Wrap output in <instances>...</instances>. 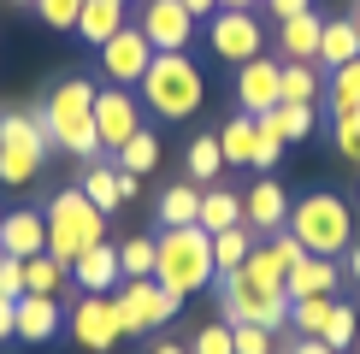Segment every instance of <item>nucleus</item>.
<instances>
[{
    "mask_svg": "<svg viewBox=\"0 0 360 354\" xmlns=\"http://www.w3.org/2000/svg\"><path fill=\"white\" fill-rule=\"evenodd\" d=\"M142 130V100L136 88H95V136H101V154H118L130 136Z\"/></svg>",
    "mask_w": 360,
    "mask_h": 354,
    "instance_id": "obj_10",
    "label": "nucleus"
},
{
    "mask_svg": "<svg viewBox=\"0 0 360 354\" xmlns=\"http://www.w3.org/2000/svg\"><path fill=\"white\" fill-rule=\"evenodd\" d=\"M195 218H201V183H172L166 195H160V230L195 225Z\"/></svg>",
    "mask_w": 360,
    "mask_h": 354,
    "instance_id": "obj_25",
    "label": "nucleus"
},
{
    "mask_svg": "<svg viewBox=\"0 0 360 354\" xmlns=\"http://www.w3.org/2000/svg\"><path fill=\"white\" fill-rule=\"evenodd\" d=\"M0 295H6V301H18V295H24V260H0Z\"/></svg>",
    "mask_w": 360,
    "mask_h": 354,
    "instance_id": "obj_43",
    "label": "nucleus"
},
{
    "mask_svg": "<svg viewBox=\"0 0 360 354\" xmlns=\"http://www.w3.org/2000/svg\"><path fill=\"white\" fill-rule=\"evenodd\" d=\"M148 65H154V41H148L136 24H124L112 41H101V71H107V83H118V88H136Z\"/></svg>",
    "mask_w": 360,
    "mask_h": 354,
    "instance_id": "obj_12",
    "label": "nucleus"
},
{
    "mask_svg": "<svg viewBox=\"0 0 360 354\" xmlns=\"http://www.w3.org/2000/svg\"><path fill=\"white\" fill-rule=\"evenodd\" d=\"M48 124L41 112H0V183L6 189H24L30 177L41 171L48 159Z\"/></svg>",
    "mask_w": 360,
    "mask_h": 354,
    "instance_id": "obj_6",
    "label": "nucleus"
},
{
    "mask_svg": "<svg viewBox=\"0 0 360 354\" xmlns=\"http://www.w3.org/2000/svg\"><path fill=\"white\" fill-rule=\"evenodd\" d=\"M331 124H337V154L360 166V112H337Z\"/></svg>",
    "mask_w": 360,
    "mask_h": 354,
    "instance_id": "obj_42",
    "label": "nucleus"
},
{
    "mask_svg": "<svg viewBox=\"0 0 360 354\" xmlns=\"http://www.w3.org/2000/svg\"><path fill=\"white\" fill-rule=\"evenodd\" d=\"M319 95V71L302 65V59H283V77H278V100H313Z\"/></svg>",
    "mask_w": 360,
    "mask_h": 354,
    "instance_id": "obj_33",
    "label": "nucleus"
},
{
    "mask_svg": "<svg viewBox=\"0 0 360 354\" xmlns=\"http://www.w3.org/2000/svg\"><path fill=\"white\" fill-rule=\"evenodd\" d=\"M354 29H360V12H354Z\"/></svg>",
    "mask_w": 360,
    "mask_h": 354,
    "instance_id": "obj_52",
    "label": "nucleus"
},
{
    "mask_svg": "<svg viewBox=\"0 0 360 354\" xmlns=\"http://www.w3.org/2000/svg\"><path fill=\"white\" fill-rule=\"evenodd\" d=\"M290 230H295V242L307 248V254H349L354 248V213H349V201L331 195V189H313V195L302 201H290Z\"/></svg>",
    "mask_w": 360,
    "mask_h": 354,
    "instance_id": "obj_4",
    "label": "nucleus"
},
{
    "mask_svg": "<svg viewBox=\"0 0 360 354\" xmlns=\"http://www.w3.org/2000/svg\"><path fill=\"white\" fill-rule=\"evenodd\" d=\"M65 272H71V266L53 260L48 248H41V254H30V260H24V295H53L59 284H65Z\"/></svg>",
    "mask_w": 360,
    "mask_h": 354,
    "instance_id": "obj_27",
    "label": "nucleus"
},
{
    "mask_svg": "<svg viewBox=\"0 0 360 354\" xmlns=\"http://www.w3.org/2000/svg\"><path fill=\"white\" fill-rule=\"evenodd\" d=\"M243 225L254 236H272L290 225V195L278 189V177H260L254 189H243Z\"/></svg>",
    "mask_w": 360,
    "mask_h": 354,
    "instance_id": "obj_14",
    "label": "nucleus"
},
{
    "mask_svg": "<svg viewBox=\"0 0 360 354\" xmlns=\"http://www.w3.org/2000/svg\"><path fill=\"white\" fill-rule=\"evenodd\" d=\"M118 272H124V277H154V236H130V242H118Z\"/></svg>",
    "mask_w": 360,
    "mask_h": 354,
    "instance_id": "obj_37",
    "label": "nucleus"
},
{
    "mask_svg": "<svg viewBox=\"0 0 360 354\" xmlns=\"http://www.w3.org/2000/svg\"><path fill=\"white\" fill-rule=\"evenodd\" d=\"M266 12H272V18L283 24V18H295V12H313V0H260Z\"/></svg>",
    "mask_w": 360,
    "mask_h": 354,
    "instance_id": "obj_44",
    "label": "nucleus"
},
{
    "mask_svg": "<svg viewBox=\"0 0 360 354\" xmlns=\"http://www.w3.org/2000/svg\"><path fill=\"white\" fill-rule=\"evenodd\" d=\"M189 354H236L231 348V324H224V319L219 324H201V331L189 336Z\"/></svg>",
    "mask_w": 360,
    "mask_h": 354,
    "instance_id": "obj_40",
    "label": "nucleus"
},
{
    "mask_svg": "<svg viewBox=\"0 0 360 354\" xmlns=\"http://www.w3.org/2000/svg\"><path fill=\"white\" fill-rule=\"evenodd\" d=\"M71 336L89 348V354H107L118 336V307H112V295H83L77 307H71Z\"/></svg>",
    "mask_w": 360,
    "mask_h": 354,
    "instance_id": "obj_13",
    "label": "nucleus"
},
{
    "mask_svg": "<svg viewBox=\"0 0 360 354\" xmlns=\"http://www.w3.org/2000/svg\"><path fill=\"white\" fill-rule=\"evenodd\" d=\"M36 12H41V24H48V29H77L83 0H36Z\"/></svg>",
    "mask_w": 360,
    "mask_h": 354,
    "instance_id": "obj_41",
    "label": "nucleus"
},
{
    "mask_svg": "<svg viewBox=\"0 0 360 354\" xmlns=\"http://www.w3.org/2000/svg\"><path fill=\"white\" fill-rule=\"evenodd\" d=\"M124 24H130V18H124V0H83V12H77V36L89 41V48L112 41Z\"/></svg>",
    "mask_w": 360,
    "mask_h": 354,
    "instance_id": "obj_21",
    "label": "nucleus"
},
{
    "mask_svg": "<svg viewBox=\"0 0 360 354\" xmlns=\"http://www.w3.org/2000/svg\"><path fill=\"white\" fill-rule=\"evenodd\" d=\"M219 148L231 166H254V112H236L231 124L219 130Z\"/></svg>",
    "mask_w": 360,
    "mask_h": 354,
    "instance_id": "obj_31",
    "label": "nucleus"
},
{
    "mask_svg": "<svg viewBox=\"0 0 360 354\" xmlns=\"http://www.w3.org/2000/svg\"><path fill=\"white\" fill-rule=\"evenodd\" d=\"M278 77H283V65L278 59H248L243 71H236V100H243V112H272L278 107Z\"/></svg>",
    "mask_w": 360,
    "mask_h": 354,
    "instance_id": "obj_16",
    "label": "nucleus"
},
{
    "mask_svg": "<svg viewBox=\"0 0 360 354\" xmlns=\"http://www.w3.org/2000/svg\"><path fill=\"white\" fill-rule=\"evenodd\" d=\"M41 218H48V254L65 260V266L77 260L83 248L107 242V213H101V206L83 195V183H77V189H59Z\"/></svg>",
    "mask_w": 360,
    "mask_h": 354,
    "instance_id": "obj_5",
    "label": "nucleus"
},
{
    "mask_svg": "<svg viewBox=\"0 0 360 354\" xmlns=\"http://www.w3.org/2000/svg\"><path fill=\"white\" fill-rule=\"evenodd\" d=\"M41 124H48V142L65 148L77 159H95L101 154V136H95V83L89 77H65L48 95L41 107Z\"/></svg>",
    "mask_w": 360,
    "mask_h": 354,
    "instance_id": "obj_3",
    "label": "nucleus"
},
{
    "mask_svg": "<svg viewBox=\"0 0 360 354\" xmlns=\"http://www.w3.org/2000/svg\"><path fill=\"white\" fill-rule=\"evenodd\" d=\"M0 218H6V213H0Z\"/></svg>",
    "mask_w": 360,
    "mask_h": 354,
    "instance_id": "obj_54",
    "label": "nucleus"
},
{
    "mask_svg": "<svg viewBox=\"0 0 360 354\" xmlns=\"http://www.w3.org/2000/svg\"><path fill=\"white\" fill-rule=\"evenodd\" d=\"M290 354H337V348L325 343V336H295V343H290Z\"/></svg>",
    "mask_w": 360,
    "mask_h": 354,
    "instance_id": "obj_45",
    "label": "nucleus"
},
{
    "mask_svg": "<svg viewBox=\"0 0 360 354\" xmlns=\"http://www.w3.org/2000/svg\"><path fill=\"white\" fill-rule=\"evenodd\" d=\"M0 248H6L12 260H30L48 248V218L36 213V206H18V213L0 218Z\"/></svg>",
    "mask_w": 360,
    "mask_h": 354,
    "instance_id": "obj_17",
    "label": "nucleus"
},
{
    "mask_svg": "<svg viewBox=\"0 0 360 354\" xmlns=\"http://www.w3.org/2000/svg\"><path fill=\"white\" fill-rule=\"evenodd\" d=\"M360 112V59H349L342 71H331V118Z\"/></svg>",
    "mask_w": 360,
    "mask_h": 354,
    "instance_id": "obj_35",
    "label": "nucleus"
},
{
    "mask_svg": "<svg viewBox=\"0 0 360 354\" xmlns=\"http://www.w3.org/2000/svg\"><path fill=\"white\" fill-rule=\"evenodd\" d=\"M12 6H36V0H12Z\"/></svg>",
    "mask_w": 360,
    "mask_h": 354,
    "instance_id": "obj_51",
    "label": "nucleus"
},
{
    "mask_svg": "<svg viewBox=\"0 0 360 354\" xmlns=\"http://www.w3.org/2000/svg\"><path fill=\"white\" fill-rule=\"evenodd\" d=\"M349 277L360 284V236H354V248H349Z\"/></svg>",
    "mask_w": 360,
    "mask_h": 354,
    "instance_id": "obj_48",
    "label": "nucleus"
},
{
    "mask_svg": "<svg viewBox=\"0 0 360 354\" xmlns=\"http://www.w3.org/2000/svg\"><path fill=\"white\" fill-rule=\"evenodd\" d=\"M231 348L236 354H278V331H266V324H231Z\"/></svg>",
    "mask_w": 360,
    "mask_h": 354,
    "instance_id": "obj_39",
    "label": "nucleus"
},
{
    "mask_svg": "<svg viewBox=\"0 0 360 354\" xmlns=\"http://www.w3.org/2000/svg\"><path fill=\"white\" fill-rule=\"evenodd\" d=\"M278 130L290 142H302V136H313V100H278Z\"/></svg>",
    "mask_w": 360,
    "mask_h": 354,
    "instance_id": "obj_38",
    "label": "nucleus"
},
{
    "mask_svg": "<svg viewBox=\"0 0 360 354\" xmlns=\"http://www.w3.org/2000/svg\"><path fill=\"white\" fill-rule=\"evenodd\" d=\"M136 88H142V107L154 118H177V124L189 112H201V100H207V77L189 53H154V65L142 71Z\"/></svg>",
    "mask_w": 360,
    "mask_h": 354,
    "instance_id": "obj_2",
    "label": "nucleus"
},
{
    "mask_svg": "<svg viewBox=\"0 0 360 354\" xmlns=\"http://www.w3.org/2000/svg\"><path fill=\"white\" fill-rule=\"evenodd\" d=\"M325 343H331L337 354L360 343V313H354L349 301H337V307H331V319H325Z\"/></svg>",
    "mask_w": 360,
    "mask_h": 354,
    "instance_id": "obj_36",
    "label": "nucleus"
},
{
    "mask_svg": "<svg viewBox=\"0 0 360 354\" xmlns=\"http://www.w3.org/2000/svg\"><path fill=\"white\" fill-rule=\"evenodd\" d=\"M243 277H248L254 289H283L290 266L278 260V248H272V242H254V254H248V266H243Z\"/></svg>",
    "mask_w": 360,
    "mask_h": 354,
    "instance_id": "obj_26",
    "label": "nucleus"
},
{
    "mask_svg": "<svg viewBox=\"0 0 360 354\" xmlns=\"http://www.w3.org/2000/svg\"><path fill=\"white\" fill-rule=\"evenodd\" d=\"M319 36H325V18H319V12H295V18L278 24V53L313 65V59H319Z\"/></svg>",
    "mask_w": 360,
    "mask_h": 354,
    "instance_id": "obj_18",
    "label": "nucleus"
},
{
    "mask_svg": "<svg viewBox=\"0 0 360 354\" xmlns=\"http://www.w3.org/2000/svg\"><path fill=\"white\" fill-rule=\"evenodd\" d=\"M83 195L101 206V213H112V206H124V195H118V166H89L83 177Z\"/></svg>",
    "mask_w": 360,
    "mask_h": 354,
    "instance_id": "obj_34",
    "label": "nucleus"
},
{
    "mask_svg": "<svg viewBox=\"0 0 360 354\" xmlns=\"http://www.w3.org/2000/svg\"><path fill=\"white\" fill-rule=\"evenodd\" d=\"M184 166H189V183H213V177L224 171V148H219V136H195L189 142V154H184Z\"/></svg>",
    "mask_w": 360,
    "mask_h": 354,
    "instance_id": "obj_28",
    "label": "nucleus"
},
{
    "mask_svg": "<svg viewBox=\"0 0 360 354\" xmlns=\"http://www.w3.org/2000/svg\"><path fill=\"white\" fill-rule=\"evenodd\" d=\"M207 41H213V53L231 59V65H248V59L266 53L260 18H254V12H231V6H219L213 18H207Z\"/></svg>",
    "mask_w": 360,
    "mask_h": 354,
    "instance_id": "obj_9",
    "label": "nucleus"
},
{
    "mask_svg": "<svg viewBox=\"0 0 360 354\" xmlns=\"http://www.w3.org/2000/svg\"><path fill=\"white\" fill-rule=\"evenodd\" d=\"M283 289H290V301H302V295H331L337 289V260L331 254H302L290 266V277H283Z\"/></svg>",
    "mask_w": 360,
    "mask_h": 354,
    "instance_id": "obj_19",
    "label": "nucleus"
},
{
    "mask_svg": "<svg viewBox=\"0 0 360 354\" xmlns=\"http://www.w3.org/2000/svg\"><path fill=\"white\" fill-rule=\"evenodd\" d=\"M248 254H254V230H248V225H231V230H219V236H213V272H219V277L243 272Z\"/></svg>",
    "mask_w": 360,
    "mask_h": 354,
    "instance_id": "obj_23",
    "label": "nucleus"
},
{
    "mask_svg": "<svg viewBox=\"0 0 360 354\" xmlns=\"http://www.w3.org/2000/svg\"><path fill=\"white\" fill-rule=\"evenodd\" d=\"M213 236L201 225H172L154 236V284L172 295V301H189L195 289L213 284Z\"/></svg>",
    "mask_w": 360,
    "mask_h": 354,
    "instance_id": "obj_1",
    "label": "nucleus"
},
{
    "mask_svg": "<svg viewBox=\"0 0 360 354\" xmlns=\"http://www.w3.org/2000/svg\"><path fill=\"white\" fill-rule=\"evenodd\" d=\"M207 236H219V230H231V225H243V195H224V189H201V218H195Z\"/></svg>",
    "mask_w": 360,
    "mask_h": 354,
    "instance_id": "obj_24",
    "label": "nucleus"
},
{
    "mask_svg": "<svg viewBox=\"0 0 360 354\" xmlns=\"http://www.w3.org/2000/svg\"><path fill=\"white\" fill-rule=\"evenodd\" d=\"M195 24L201 18H195L184 0H142V12H136V29L154 41V53H189Z\"/></svg>",
    "mask_w": 360,
    "mask_h": 354,
    "instance_id": "obj_11",
    "label": "nucleus"
},
{
    "mask_svg": "<svg viewBox=\"0 0 360 354\" xmlns=\"http://www.w3.org/2000/svg\"><path fill=\"white\" fill-rule=\"evenodd\" d=\"M71 272H77V284L89 289V295H101V289H118V248L112 242H95V248H83L77 260H71Z\"/></svg>",
    "mask_w": 360,
    "mask_h": 354,
    "instance_id": "obj_20",
    "label": "nucleus"
},
{
    "mask_svg": "<svg viewBox=\"0 0 360 354\" xmlns=\"http://www.w3.org/2000/svg\"><path fill=\"white\" fill-rule=\"evenodd\" d=\"M65 313H59L53 295H18V307H12V343H53Z\"/></svg>",
    "mask_w": 360,
    "mask_h": 354,
    "instance_id": "obj_15",
    "label": "nucleus"
},
{
    "mask_svg": "<svg viewBox=\"0 0 360 354\" xmlns=\"http://www.w3.org/2000/svg\"><path fill=\"white\" fill-rule=\"evenodd\" d=\"M219 6H231V12H254L260 0H219Z\"/></svg>",
    "mask_w": 360,
    "mask_h": 354,
    "instance_id": "obj_49",
    "label": "nucleus"
},
{
    "mask_svg": "<svg viewBox=\"0 0 360 354\" xmlns=\"http://www.w3.org/2000/svg\"><path fill=\"white\" fill-rule=\"evenodd\" d=\"M160 166V136L154 130H136L124 148H118V171H130V177H148Z\"/></svg>",
    "mask_w": 360,
    "mask_h": 354,
    "instance_id": "obj_30",
    "label": "nucleus"
},
{
    "mask_svg": "<svg viewBox=\"0 0 360 354\" xmlns=\"http://www.w3.org/2000/svg\"><path fill=\"white\" fill-rule=\"evenodd\" d=\"M112 307H118V331L124 336L160 331V324H172V313H177V301L154 284V277H130V284L112 295Z\"/></svg>",
    "mask_w": 360,
    "mask_h": 354,
    "instance_id": "obj_8",
    "label": "nucleus"
},
{
    "mask_svg": "<svg viewBox=\"0 0 360 354\" xmlns=\"http://www.w3.org/2000/svg\"><path fill=\"white\" fill-rule=\"evenodd\" d=\"M154 354H189V348H184V343H160Z\"/></svg>",
    "mask_w": 360,
    "mask_h": 354,
    "instance_id": "obj_50",
    "label": "nucleus"
},
{
    "mask_svg": "<svg viewBox=\"0 0 360 354\" xmlns=\"http://www.w3.org/2000/svg\"><path fill=\"white\" fill-rule=\"evenodd\" d=\"M283 148H290V136L278 130V112H254V166H260V171H272Z\"/></svg>",
    "mask_w": 360,
    "mask_h": 354,
    "instance_id": "obj_29",
    "label": "nucleus"
},
{
    "mask_svg": "<svg viewBox=\"0 0 360 354\" xmlns=\"http://www.w3.org/2000/svg\"><path fill=\"white\" fill-rule=\"evenodd\" d=\"M0 260H6V248H0Z\"/></svg>",
    "mask_w": 360,
    "mask_h": 354,
    "instance_id": "obj_53",
    "label": "nucleus"
},
{
    "mask_svg": "<svg viewBox=\"0 0 360 354\" xmlns=\"http://www.w3.org/2000/svg\"><path fill=\"white\" fill-rule=\"evenodd\" d=\"M331 295H302V301H290V331L302 336H325V319H331Z\"/></svg>",
    "mask_w": 360,
    "mask_h": 354,
    "instance_id": "obj_32",
    "label": "nucleus"
},
{
    "mask_svg": "<svg viewBox=\"0 0 360 354\" xmlns=\"http://www.w3.org/2000/svg\"><path fill=\"white\" fill-rule=\"evenodd\" d=\"M219 319L224 324H266L283 331L290 324V289H254L243 272L219 277Z\"/></svg>",
    "mask_w": 360,
    "mask_h": 354,
    "instance_id": "obj_7",
    "label": "nucleus"
},
{
    "mask_svg": "<svg viewBox=\"0 0 360 354\" xmlns=\"http://www.w3.org/2000/svg\"><path fill=\"white\" fill-rule=\"evenodd\" d=\"M184 6L195 12V18H213V12H219V0H184Z\"/></svg>",
    "mask_w": 360,
    "mask_h": 354,
    "instance_id": "obj_47",
    "label": "nucleus"
},
{
    "mask_svg": "<svg viewBox=\"0 0 360 354\" xmlns=\"http://www.w3.org/2000/svg\"><path fill=\"white\" fill-rule=\"evenodd\" d=\"M12 307H18V301H6V295H0V343H12Z\"/></svg>",
    "mask_w": 360,
    "mask_h": 354,
    "instance_id": "obj_46",
    "label": "nucleus"
},
{
    "mask_svg": "<svg viewBox=\"0 0 360 354\" xmlns=\"http://www.w3.org/2000/svg\"><path fill=\"white\" fill-rule=\"evenodd\" d=\"M319 59L331 71H342L349 59H360V29L354 18H325V36H319Z\"/></svg>",
    "mask_w": 360,
    "mask_h": 354,
    "instance_id": "obj_22",
    "label": "nucleus"
}]
</instances>
